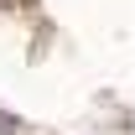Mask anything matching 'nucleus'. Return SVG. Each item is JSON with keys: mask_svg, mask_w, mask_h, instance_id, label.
Returning <instances> with one entry per match:
<instances>
[{"mask_svg": "<svg viewBox=\"0 0 135 135\" xmlns=\"http://www.w3.org/2000/svg\"><path fill=\"white\" fill-rule=\"evenodd\" d=\"M0 135H26V130H21V119H11V114H0Z\"/></svg>", "mask_w": 135, "mask_h": 135, "instance_id": "obj_1", "label": "nucleus"}]
</instances>
